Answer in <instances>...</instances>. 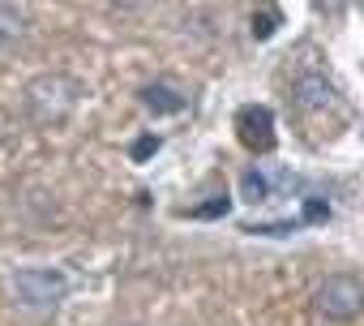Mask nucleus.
Instances as JSON below:
<instances>
[{
  "mask_svg": "<svg viewBox=\"0 0 364 326\" xmlns=\"http://www.w3.org/2000/svg\"><path fill=\"white\" fill-rule=\"evenodd\" d=\"M112 5H120V9H141L146 0H112Z\"/></svg>",
  "mask_w": 364,
  "mask_h": 326,
  "instance_id": "9b49d317",
  "label": "nucleus"
},
{
  "mask_svg": "<svg viewBox=\"0 0 364 326\" xmlns=\"http://www.w3.org/2000/svg\"><path fill=\"white\" fill-rule=\"evenodd\" d=\"M22 35H26L22 9H14V5H5V0H0V48H14Z\"/></svg>",
  "mask_w": 364,
  "mask_h": 326,
  "instance_id": "6e6552de",
  "label": "nucleus"
},
{
  "mask_svg": "<svg viewBox=\"0 0 364 326\" xmlns=\"http://www.w3.org/2000/svg\"><path fill=\"white\" fill-rule=\"evenodd\" d=\"M240 198H245L249 206L270 202V198H274V177L262 172V168H245V177H240Z\"/></svg>",
  "mask_w": 364,
  "mask_h": 326,
  "instance_id": "0eeeda50",
  "label": "nucleus"
},
{
  "mask_svg": "<svg viewBox=\"0 0 364 326\" xmlns=\"http://www.w3.org/2000/svg\"><path fill=\"white\" fill-rule=\"evenodd\" d=\"M159 150V137H141L137 146H133V159H146V154H154Z\"/></svg>",
  "mask_w": 364,
  "mask_h": 326,
  "instance_id": "9d476101",
  "label": "nucleus"
},
{
  "mask_svg": "<svg viewBox=\"0 0 364 326\" xmlns=\"http://www.w3.org/2000/svg\"><path fill=\"white\" fill-rule=\"evenodd\" d=\"M69 296V275L56 266H22L14 275V300L26 313H52Z\"/></svg>",
  "mask_w": 364,
  "mask_h": 326,
  "instance_id": "f03ea898",
  "label": "nucleus"
},
{
  "mask_svg": "<svg viewBox=\"0 0 364 326\" xmlns=\"http://www.w3.org/2000/svg\"><path fill=\"white\" fill-rule=\"evenodd\" d=\"M228 206H232V202H228V194H219L215 202H206V206H193L189 215H193V219H219V215H228Z\"/></svg>",
  "mask_w": 364,
  "mask_h": 326,
  "instance_id": "1a4fd4ad",
  "label": "nucleus"
},
{
  "mask_svg": "<svg viewBox=\"0 0 364 326\" xmlns=\"http://www.w3.org/2000/svg\"><path fill=\"white\" fill-rule=\"evenodd\" d=\"M296 103L309 107V112L330 107V103H334V86H330L326 78H317V73H304V78L296 82Z\"/></svg>",
  "mask_w": 364,
  "mask_h": 326,
  "instance_id": "423d86ee",
  "label": "nucleus"
},
{
  "mask_svg": "<svg viewBox=\"0 0 364 326\" xmlns=\"http://www.w3.org/2000/svg\"><path fill=\"white\" fill-rule=\"evenodd\" d=\"M82 95H86V86L77 78H69V73H39L22 90V112L39 129H56L82 107Z\"/></svg>",
  "mask_w": 364,
  "mask_h": 326,
  "instance_id": "f257e3e1",
  "label": "nucleus"
},
{
  "mask_svg": "<svg viewBox=\"0 0 364 326\" xmlns=\"http://www.w3.org/2000/svg\"><path fill=\"white\" fill-rule=\"evenodd\" d=\"M236 129H240V142L249 146V150H270L274 146V112L270 107H262V103H249V107H240L236 112Z\"/></svg>",
  "mask_w": 364,
  "mask_h": 326,
  "instance_id": "20e7f679",
  "label": "nucleus"
},
{
  "mask_svg": "<svg viewBox=\"0 0 364 326\" xmlns=\"http://www.w3.org/2000/svg\"><path fill=\"white\" fill-rule=\"evenodd\" d=\"M137 103L146 107V112H154V116H176V112H185V95H180L176 86H167V82H150V86H141L137 90Z\"/></svg>",
  "mask_w": 364,
  "mask_h": 326,
  "instance_id": "39448f33",
  "label": "nucleus"
},
{
  "mask_svg": "<svg viewBox=\"0 0 364 326\" xmlns=\"http://www.w3.org/2000/svg\"><path fill=\"white\" fill-rule=\"evenodd\" d=\"M313 309L330 322H351L364 309V283L355 275H326L313 292Z\"/></svg>",
  "mask_w": 364,
  "mask_h": 326,
  "instance_id": "7ed1b4c3",
  "label": "nucleus"
}]
</instances>
